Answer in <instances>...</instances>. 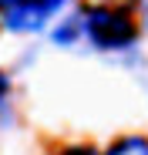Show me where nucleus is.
I'll return each instance as SVG.
<instances>
[{
  "mask_svg": "<svg viewBox=\"0 0 148 155\" xmlns=\"http://www.w3.org/2000/svg\"><path fill=\"white\" fill-rule=\"evenodd\" d=\"M145 17H148V0H145Z\"/></svg>",
  "mask_w": 148,
  "mask_h": 155,
  "instance_id": "obj_6",
  "label": "nucleus"
},
{
  "mask_svg": "<svg viewBox=\"0 0 148 155\" xmlns=\"http://www.w3.org/2000/svg\"><path fill=\"white\" fill-rule=\"evenodd\" d=\"M105 155H148V138L141 135H128V138H118L108 145Z\"/></svg>",
  "mask_w": 148,
  "mask_h": 155,
  "instance_id": "obj_3",
  "label": "nucleus"
},
{
  "mask_svg": "<svg viewBox=\"0 0 148 155\" xmlns=\"http://www.w3.org/2000/svg\"><path fill=\"white\" fill-rule=\"evenodd\" d=\"M67 0H0V20L4 27L20 31V34H31L47 27L51 20Z\"/></svg>",
  "mask_w": 148,
  "mask_h": 155,
  "instance_id": "obj_2",
  "label": "nucleus"
},
{
  "mask_svg": "<svg viewBox=\"0 0 148 155\" xmlns=\"http://www.w3.org/2000/svg\"><path fill=\"white\" fill-rule=\"evenodd\" d=\"M64 155H94V152H91V148H81V145H78V148H67Z\"/></svg>",
  "mask_w": 148,
  "mask_h": 155,
  "instance_id": "obj_5",
  "label": "nucleus"
},
{
  "mask_svg": "<svg viewBox=\"0 0 148 155\" xmlns=\"http://www.w3.org/2000/svg\"><path fill=\"white\" fill-rule=\"evenodd\" d=\"M78 24H81V37L98 51H125L138 37V24L114 7H91L78 14Z\"/></svg>",
  "mask_w": 148,
  "mask_h": 155,
  "instance_id": "obj_1",
  "label": "nucleus"
},
{
  "mask_svg": "<svg viewBox=\"0 0 148 155\" xmlns=\"http://www.w3.org/2000/svg\"><path fill=\"white\" fill-rule=\"evenodd\" d=\"M7 91H10V81H7V74H0V101L7 98Z\"/></svg>",
  "mask_w": 148,
  "mask_h": 155,
  "instance_id": "obj_4",
  "label": "nucleus"
}]
</instances>
